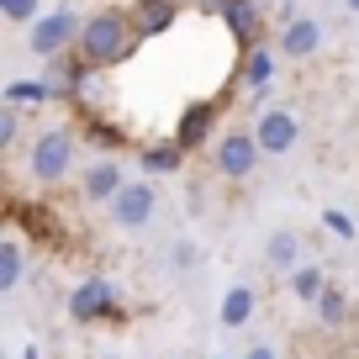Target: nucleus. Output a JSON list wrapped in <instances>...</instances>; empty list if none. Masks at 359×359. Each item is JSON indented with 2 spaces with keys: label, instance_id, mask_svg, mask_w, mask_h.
Masks as SVG:
<instances>
[{
  "label": "nucleus",
  "instance_id": "9b49d317",
  "mask_svg": "<svg viewBox=\"0 0 359 359\" xmlns=\"http://www.w3.org/2000/svg\"><path fill=\"white\" fill-rule=\"evenodd\" d=\"M264 264L275 269V275H291V269L302 264V238H296V233H269V243H264Z\"/></svg>",
  "mask_w": 359,
  "mask_h": 359
},
{
  "label": "nucleus",
  "instance_id": "b1692460",
  "mask_svg": "<svg viewBox=\"0 0 359 359\" xmlns=\"http://www.w3.org/2000/svg\"><path fill=\"white\" fill-rule=\"evenodd\" d=\"M344 11H354V16H359V0H344Z\"/></svg>",
  "mask_w": 359,
  "mask_h": 359
},
{
  "label": "nucleus",
  "instance_id": "2eb2a0df",
  "mask_svg": "<svg viewBox=\"0 0 359 359\" xmlns=\"http://www.w3.org/2000/svg\"><path fill=\"white\" fill-rule=\"evenodd\" d=\"M312 306H317V323H323V327H344V317H348V296L338 291V285H327Z\"/></svg>",
  "mask_w": 359,
  "mask_h": 359
},
{
  "label": "nucleus",
  "instance_id": "4468645a",
  "mask_svg": "<svg viewBox=\"0 0 359 359\" xmlns=\"http://www.w3.org/2000/svg\"><path fill=\"white\" fill-rule=\"evenodd\" d=\"M22 269H27L22 243H16V238H6V243H0V291H16V285H22Z\"/></svg>",
  "mask_w": 359,
  "mask_h": 359
},
{
  "label": "nucleus",
  "instance_id": "412c9836",
  "mask_svg": "<svg viewBox=\"0 0 359 359\" xmlns=\"http://www.w3.org/2000/svg\"><path fill=\"white\" fill-rule=\"evenodd\" d=\"M143 164H148V169H180V148H175V143H169V148H148Z\"/></svg>",
  "mask_w": 359,
  "mask_h": 359
},
{
  "label": "nucleus",
  "instance_id": "f8f14e48",
  "mask_svg": "<svg viewBox=\"0 0 359 359\" xmlns=\"http://www.w3.org/2000/svg\"><path fill=\"white\" fill-rule=\"evenodd\" d=\"M327 285H333V280H327V275H323L317 264H296L291 275H285V291H291L296 302H317V296H323Z\"/></svg>",
  "mask_w": 359,
  "mask_h": 359
},
{
  "label": "nucleus",
  "instance_id": "393cba45",
  "mask_svg": "<svg viewBox=\"0 0 359 359\" xmlns=\"http://www.w3.org/2000/svg\"><path fill=\"white\" fill-rule=\"evenodd\" d=\"M101 359H116V354H101Z\"/></svg>",
  "mask_w": 359,
  "mask_h": 359
},
{
  "label": "nucleus",
  "instance_id": "f03ea898",
  "mask_svg": "<svg viewBox=\"0 0 359 359\" xmlns=\"http://www.w3.org/2000/svg\"><path fill=\"white\" fill-rule=\"evenodd\" d=\"M74 154H79V137L69 133V127H43V133L32 137L27 169H32L37 185H58V180H69V169H74Z\"/></svg>",
  "mask_w": 359,
  "mask_h": 359
},
{
  "label": "nucleus",
  "instance_id": "aec40b11",
  "mask_svg": "<svg viewBox=\"0 0 359 359\" xmlns=\"http://www.w3.org/2000/svg\"><path fill=\"white\" fill-rule=\"evenodd\" d=\"M227 22H233L238 37H248V27H254V6H248V0H227Z\"/></svg>",
  "mask_w": 359,
  "mask_h": 359
},
{
  "label": "nucleus",
  "instance_id": "20e7f679",
  "mask_svg": "<svg viewBox=\"0 0 359 359\" xmlns=\"http://www.w3.org/2000/svg\"><path fill=\"white\" fill-rule=\"evenodd\" d=\"M106 212H111L116 227H148V222H154V212H158V191L148 185V180H127L122 191L111 196Z\"/></svg>",
  "mask_w": 359,
  "mask_h": 359
},
{
  "label": "nucleus",
  "instance_id": "7ed1b4c3",
  "mask_svg": "<svg viewBox=\"0 0 359 359\" xmlns=\"http://www.w3.org/2000/svg\"><path fill=\"white\" fill-rule=\"evenodd\" d=\"M79 16L74 11H48V16H37L32 27H27V43H32V53L37 58H58L69 43H79Z\"/></svg>",
  "mask_w": 359,
  "mask_h": 359
},
{
  "label": "nucleus",
  "instance_id": "1a4fd4ad",
  "mask_svg": "<svg viewBox=\"0 0 359 359\" xmlns=\"http://www.w3.org/2000/svg\"><path fill=\"white\" fill-rule=\"evenodd\" d=\"M127 180H122V169L111 164V158H95V164L85 169V180H79V196L85 201H95V206H111V196L122 191Z\"/></svg>",
  "mask_w": 359,
  "mask_h": 359
},
{
  "label": "nucleus",
  "instance_id": "39448f33",
  "mask_svg": "<svg viewBox=\"0 0 359 359\" xmlns=\"http://www.w3.org/2000/svg\"><path fill=\"white\" fill-rule=\"evenodd\" d=\"M264 158V148H259V137L254 133H227L222 143H217V154H212V164H217V175L222 180H248L254 175V164Z\"/></svg>",
  "mask_w": 359,
  "mask_h": 359
},
{
  "label": "nucleus",
  "instance_id": "a211bd4d",
  "mask_svg": "<svg viewBox=\"0 0 359 359\" xmlns=\"http://www.w3.org/2000/svg\"><path fill=\"white\" fill-rule=\"evenodd\" d=\"M16 137H22V111H16V106L6 101V106H0V148L11 154V148H16Z\"/></svg>",
  "mask_w": 359,
  "mask_h": 359
},
{
  "label": "nucleus",
  "instance_id": "dca6fc26",
  "mask_svg": "<svg viewBox=\"0 0 359 359\" xmlns=\"http://www.w3.org/2000/svg\"><path fill=\"white\" fill-rule=\"evenodd\" d=\"M269 74H275V53H269V48H254V53L243 58V79H248L254 90H264Z\"/></svg>",
  "mask_w": 359,
  "mask_h": 359
},
{
  "label": "nucleus",
  "instance_id": "f257e3e1",
  "mask_svg": "<svg viewBox=\"0 0 359 359\" xmlns=\"http://www.w3.org/2000/svg\"><path fill=\"white\" fill-rule=\"evenodd\" d=\"M137 22L133 16H122V11H95V16H85V27H79V58L85 64H122L127 53H133V43H137Z\"/></svg>",
  "mask_w": 359,
  "mask_h": 359
},
{
  "label": "nucleus",
  "instance_id": "4be33fe9",
  "mask_svg": "<svg viewBox=\"0 0 359 359\" xmlns=\"http://www.w3.org/2000/svg\"><path fill=\"white\" fill-rule=\"evenodd\" d=\"M327 227H333L338 238H354V222H348V217H338V212H327Z\"/></svg>",
  "mask_w": 359,
  "mask_h": 359
},
{
  "label": "nucleus",
  "instance_id": "5701e85b",
  "mask_svg": "<svg viewBox=\"0 0 359 359\" xmlns=\"http://www.w3.org/2000/svg\"><path fill=\"white\" fill-rule=\"evenodd\" d=\"M243 359H280V354H275V344H254Z\"/></svg>",
  "mask_w": 359,
  "mask_h": 359
},
{
  "label": "nucleus",
  "instance_id": "6e6552de",
  "mask_svg": "<svg viewBox=\"0 0 359 359\" xmlns=\"http://www.w3.org/2000/svg\"><path fill=\"white\" fill-rule=\"evenodd\" d=\"M317 48H323V22L317 16H291L280 27V53L285 58H312Z\"/></svg>",
  "mask_w": 359,
  "mask_h": 359
},
{
  "label": "nucleus",
  "instance_id": "f3484780",
  "mask_svg": "<svg viewBox=\"0 0 359 359\" xmlns=\"http://www.w3.org/2000/svg\"><path fill=\"white\" fill-rule=\"evenodd\" d=\"M0 16L11 27H32L37 16H43V0H0Z\"/></svg>",
  "mask_w": 359,
  "mask_h": 359
},
{
  "label": "nucleus",
  "instance_id": "ddd939ff",
  "mask_svg": "<svg viewBox=\"0 0 359 359\" xmlns=\"http://www.w3.org/2000/svg\"><path fill=\"white\" fill-rule=\"evenodd\" d=\"M254 306H259L254 285H233V291L222 296V327H243L248 317H254Z\"/></svg>",
  "mask_w": 359,
  "mask_h": 359
},
{
  "label": "nucleus",
  "instance_id": "6ab92c4d",
  "mask_svg": "<svg viewBox=\"0 0 359 359\" xmlns=\"http://www.w3.org/2000/svg\"><path fill=\"white\" fill-rule=\"evenodd\" d=\"M58 95V85H11L6 90V101L11 106H22V101H53Z\"/></svg>",
  "mask_w": 359,
  "mask_h": 359
},
{
  "label": "nucleus",
  "instance_id": "9d476101",
  "mask_svg": "<svg viewBox=\"0 0 359 359\" xmlns=\"http://www.w3.org/2000/svg\"><path fill=\"white\" fill-rule=\"evenodd\" d=\"M133 22H137V32H143V37L169 32V27H175V0H137Z\"/></svg>",
  "mask_w": 359,
  "mask_h": 359
},
{
  "label": "nucleus",
  "instance_id": "0eeeda50",
  "mask_svg": "<svg viewBox=\"0 0 359 359\" xmlns=\"http://www.w3.org/2000/svg\"><path fill=\"white\" fill-rule=\"evenodd\" d=\"M111 306H116L111 280H85L74 296H69V317H74V323H95V317H106Z\"/></svg>",
  "mask_w": 359,
  "mask_h": 359
},
{
  "label": "nucleus",
  "instance_id": "423d86ee",
  "mask_svg": "<svg viewBox=\"0 0 359 359\" xmlns=\"http://www.w3.org/2000/svg\"><path fill=\"white\" fill-rule=\"evenodd\" d=\"M254 137H259L264 154H291L296 137H302V116H296L291 106H269V111L254 122Z\"/></svg>",
  "mask_w": 359,
  "mask_h": 359
}]
</instances>
